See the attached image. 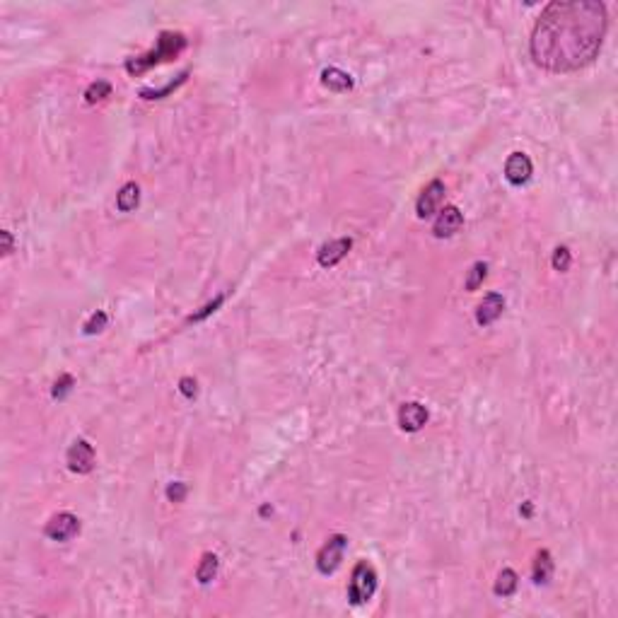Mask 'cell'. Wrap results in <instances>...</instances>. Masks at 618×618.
<instances>
[{"mask_svg":"<svg viewBox=\"0 0 618 618\" xmlns=\"http://www.w3.org/2000/svg\"><path fill=\"white\" fill-rule=\"evenodd\" d=\"M606 8L594 0H555L541 12L529 39L536 65L575 73L599 56L606 36Z\"/></svg>","mask_w":618,"mask_h":618,"instance_id":"cell-1","label":"cell"},{"mask_svg":"<svg viewBox=\"0 0 618 618\" xmlns=\"http://www.w3.org/2000/svg\"><path fill=\"white\" fill-rule=\"evenodd\" d=\"M184 49H186V36L179 34V32H162L157 39V46H155L153 51L126 60V70H129L131 75H140V73H145V70L153 68V65L162 63V60L177 58Z\"/></svg>","mask_w":618,"mask_h":618,"instance_id":"cell-2","label":"cell"},{"mask_svg":"<svg viewBox=\"0 0 618 618\" xmlns=\"http://www.w3.org/2000/svg\"><path fill=\"white\" fill-rule=\"evenodd\" d=\"M377 592V573L367 560H360V563L353 568L351 575V584H348V599L351 604L360 606V604L370 602Z\"/></svg>","mask_w":618,"mask_h":618,"instance_id":"cell-3","label":"cell"},{"mask_svg":"<svg viewBox=\"0 0 618 618\" xmlns=\"http://www.w3.org/2000/svg\"><path fill=\"white\" fill-rule=\"evenodd\" d=\"M348 549V539L343 534H333L329 536L327 544L319 549L317 553V570L322 575H331L338 570V565H341L343 560V553H346Z\"/></svg>","mask_w":618,"mask_h":618,"instance_id":"cell-4","label":"cell"},{"mask_svg":"<svg viewBox=\"0 0 618 618\" xmlns=\"http://www.w3.org/2000/svg\"><path fill=\"white\" fill-rule=\"evenodd\" d=\"M80 531V520L73 512H58L46 522L44 534L51 541H70L73 536H78Z\"/></svg>","mask_w":618,"mask_h":618,"instance_id":"cell-5","label":"cell"},{"mask_svg":"<svg viewBox=\"0 0 618 618\" xmlns=\"http://www.w3.org/2000/svg\"><path fill=\"white\" fill-rule=\"evenodd\" d=\"M65 461L73 474H89L94 469V447L87 440H75L65 454Z\"/></svg>","mask_w":618,"mask_h":618,"instance_id":"cell-6","label":"cell"},{"mask_svg":"<svg viewBox=\"0 0 618 618\" xmlns=\"http://www.w3.org/2000/svg\"><path fill=\"white\" fill-rule=\"evenodd\" d=\"M442 201H445V184H442L440 179H432V181L423 188V193L416 201L418 218H430V215L440 208Z\"/></svg>","mask_w":618,"mask_h":618,"instance_id":"cell-7","label":"cell"},{"mask_svg":"<svg viewBox=\"0 0 618 618\" xmlns=\"http://www.w3.org/2000/svg\"><path fill=\"white\" fill-rule=\"evenodd\" d=\"M461 225H464L461 210L456 208V206H445V208L440 210V215H437L435 225H432V234H435L437 239L454 237V234L461 230Z\"/></svg>","mask_w":618,"mask_h":618,"instance_id":"cell-8","label":"cell"},{"mask_svg":"<svg viewBox=\"0 0 618 618\" xmlns=\"http://www.w3.org/2000/svg\"><path fill=\"white\" fill-rule=\"evenodd\" d=\"M534 174V167H531V159L527 157L525 153H512L505 162V179H507L512 186H522L527 184Z\"/></svg>","mask_w":618,"mask_h":618,"instance_id":"cell-9","label":"cell"},{"mask_svg":"<svg viewBox=\"0 0 618 618\" xmlns=\"http://www.w3.org/2000/svg\"><path fill=\"white\" fill-rule=\"evenodd\" d=\"M428 408L418 401H408L399 408V426L406 432H418L428 423Z\"/></svg>","mask_w":618,"mask_h":618,"instance_id":"cell-10","label":"cell"},{"mask_svg":"<svg viewBox=\"0 0 618 618\" xmlns=\"http://www.w3.org/2000/svg\"><path fill=\"white\" fill-rule=\"evenodd\" d=\"M351 249H353V239L351 237H341V239H333V242H327L317 252L319 266L333 268L338 261H343V258L348 256V252H351Z\"/></svg>","mask_w":618,"mask_h":618,"instance_id":"cell-11","label":"cell"},{"mask_svg":"<svg viewBox=\"0 0 618 618\" xmlns=\"http://www.w3.org/2000/svg\"><path fill=\"white\" fill-rule=\"evenodd\" d=\"M505 309V297L500 292H488V295L481 300L478 309H476V322L481 327H490L493 322H498L500 314Z\"/></svg>","mask_w":618,"mask_h":618,"instance_id":"cell-12","label":"cell"},{"mask_svg":"<svg viewBox=\"0 0 618 618\" xmlns=\"http://www.w3.org/2000/svg\"><path fill=\"white\" fill-rule=\"evenodd\" d=\"M322 85L331 92H348V89H353V78L343 73L341 68H327L322 73Z\"/></svg>","mask_w":618,"mask_h":618,"instance_id":"cell-13","label":"cell"},{"mask_svg":"<svg viewBox=\"0 0 618 618\" xmlns=\"http://www.w3.org/2000/svg\"><path fill=\"white\" fill-rule=\"evenodd\" d=\"M138 203H140V188L135 181H129L121 186V191L116 193V208L121 210V213H131V210L138 208Z\"/></svg>","mask_w":618,"mask_h":618,"instance_id":"cell-14","label":"cell"},{"mask_svg":"<svg viewBox=\"0 0 618 618\" xmlns=\"http://www.w3.org/2000/svg\"><path fill=\"white\" fill-rule=\"evenodd\" d=\"M531 577H534L536 584H546L551 577H553V558H551L549 551H539V553H536Z\"/></svg>","mask_w":618,"mask_h":618,"instance_id":"cell-15","label":"cell"},{"mask_svg":"<svg viewBox=\"0 0 618 618\" xmlns=\"http://www.w3.org/2000/svg\"><path fill=\"white\" fill-rule=\"evenodd\" d=\"M218 568H220V560L215 553H203L201 563H198L196 568V580L201 584H208L215 580V575H218Z\"/></svg>","mask_w":618,"mask_h":618,"instance_id":"cell-16","label":"cell"},{"mask_svg":"<svg viewBox=\"0 0 618 618\" xmlns=\"http://www.w3.org/2000/svg\"><path fill=\"white\" fill-rule=\"evenodd\" d=\"M517 584H520V580H517V573L509 568H505L503 573L498 575V580H495V594L498 597H512L514 592H517Z\"/></svg>","mask_w":618,"mask_h":618,"instance_id":"cell-17","label":"cell"},{"mask_svg":"<svg viewBox=\"0 0 618 618\" xmlns=\"http://www.w3.org/2000/svg\"><path fill=\"white\" fill-rule=\"evenodd\" d=\"M109 94H111V85L107 82V80H97V82H92L87 87V92H85V99H87L89 104H97V102L107 99Z\"/></svg>","mask_w":618,"mask_h":618,"instance_id":"cell-18","label":"cell"},{"mask_svg":"<svg viewBox=\"0 0 618 618\" xmlns=\"http://www.w3.org/2000/svg\"><path fill=\"white\" fill-rule=\"evenodd\" d=\"M485 276H488V263L485 261H476L474 266H471L469 271V278H466V290H478V285L485 280Z\"/></svg>","mask_w":618,"mask_h":618,"instance_id":"cell-19","label":"cell"},{"mask_svg":"<svg viewBox=\"0 0 618 618\" xmlns=\"http://www.w3.org/2000/svg\"><path fill=\"white\" fill-rule=\"evenodd\" d=\"M186 78H188V70H184V73L179 75L177 80H172V82H167L162 89H140V97H143V99H159V97H164V94L174 92V89H177L179 85H184V80H186Z\"/></svg>","mask_w":618,"mask_h":618,"instance_id":"cell-20","label":"cell"},{"mask_svg":"<svg viewBox=\"0 0 618 618\" xmlns=\"http://www.w3.org/2000/svg\"><path fill=\"white\" fill-rule=\"evenodd\" d=\"M107 322H109V317H107L104 312H94L92 317H89L87 322H85V333H87V336H94V333L104 331V329H107Z\"/></svg>","mask_w":618,"mask_h":618,"instance_id":"cell-21","label":"cell"},{"mask_svg":"<svg viewBox=\"0 0 618 618\" xmlns=\"http://www.w3.org/2000/svg\"><path fill=\"white\" fill-rule=\"evenodd\" d=\"M551 263H553V268L555 271H568L570 268V263H573V256H570V249L568 247H558L553 252V258H551Z\"/></svg>","mask_w":618,"mask_h":618,"instance_id":"cell-22","label":"cell"},{"mask_svg":"<svg viewBox=\"0 0 618 618\" xmlns=\"http://www.w3.org/2000/svg\"><path fill=\"white\" fill-rule=\"evenodd\" d=\"M188 495V488L186 483H181V481H174V483L167 485V500L169 503H184Z\"/></svg>","mask_w":618,"mask_h":618,"instance_id":"cell-23","label":"cell"},{"mask_svg":"<svg viewBox=\"0 0 618 618\" xmlns=\"http://www.w3.org/2000/svg\"><path fill=\"white\" fill-rule=\"evenodd\" d=\"M223 300H225V295H218V297H215V300H213V302H208V305L203 307L201 312L191 314V317H188V322H191V324H193V322H203V319H206V317H210V314H213V312H215V309H218V307H220V305H223Z\"/></svg>","mask_w":618,"mask_h":618,"instance_id":"cell-24","label":"cell"},{"mask_svg":"<svg viewBox=\"0 0 618 618\" xmlns=\"http://www.w3.org/2000/svg\"><path fill=\"white\" fill-rule=\"evenodd\" d=\"M73 384H75L73 377H70V375H60L58 382L54 384V399H63V396L68 394L70 389H73Z\"/></svg>","mask_w":618,"mask_h":618,"instance_id":"cell-25","label":"cell"},{"mask_svg":"<svg viewBox=\"0 0 618 618\" xmlns=\"http://www.w3.org/2000/svg\"><path fill=\"white\" fill-rule=\"evenodd\" d=\"M179 391H181L186 399H193V396L198 394V382L193 379V377H181V379H179Z\"/></svg>","mask_w":618,"mask_h":618,"instance_id":"cell-26","label":"cell"},{"mask_svg":"<svg viewBox=\"0 0 618 618\" xmlns=\"http://www.w3.org/2000/svg\"><path fill=\"white\" fill-rule=\"evenodd\" d=\"M0 239H3V256H10L12 254V234L8 230L0 232Z\"/></svg>","mask_w":618,"mask_h":618,"instance_id":"cell-27","label":"cell"}]
</instances>
